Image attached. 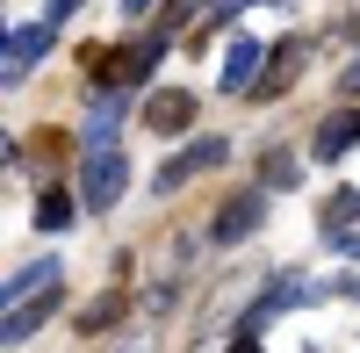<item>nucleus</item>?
Returning <instances> with one entry per match:
<instances>
[{"label": "nucleus", "instance_id": "b1692460", "mask_svg": "<svg viewBox=\"0 0 360 353\" xmlns=\"http://www.w3.org/2000/svg\"><path fill=\"white\" fill-rule=\"evenodd\" d=\"M130 353H144V346H130Z\"/></svg>", "mask_w": 360, "mask_h": 353}, {"label": "nucleus", "instance_id": "6ab92c4d", "mask_svg": "<svg viewBox=\"0 0 360 353\" xmlns=\"http://www.w3.org/2000/svg\"><path fill=\"white\" fill-rule=\"evenodd\" d=\"M339 86H346V94H360V58H353V65L339 72Z\"/></svg>", "mask_w": 360, "mask_h": 353}, {"label": "nucleus", "instance_id": "1a4fd4ad", "mask_svg": "<svg viewBox=\"0 0 360 353\" xmlns=\"http://www.w3.org/2000/svg\"><path fill=\"white\" fill-rule=\"evenodd\" d=\"M353 144H360V108H339V115H324V130L310 137V152L317 159H346Z\"/></svg>", "mask_w": 360, "mask_h": 353}, {"label": "nucleus", "instance_id": "6e6552de", "mask_svg": "<svg viewBox=\"0 0 360 353\" xmlns=\"http://www.w3.org/2000/svg\"><path fill=\"white\" fill-rule=\"evenodd\" d=\"M303 58H310V44H303V37H288V44H274V51H266V72H259V86H252V94H266V101H274L281 86H288L295 72H303Z\"/></svg>", "mask_w": 360, "mask_h": 353}, {"label": "nucleus", "instance_id": "412c9836", "mask_svg": "<svg viewBox=\"0 0 360 353\" xmlns=\"http://www.w3.org/2000/svg\"><path fill=\"white\" fill-rule=\"evenodd\" d=\"M144 8H152V0H123V15H144Z\"/></svg>", "mask_w": 360, "mask_h": 353}, {"label": "nucleus", "instance_id": "39448f33", "mask_svg": "<svg viewBox=\"0 0 360 353\" xmlns=\"http://www.w3.org/2000/svg\"><path fill=\"white\" fill-rule=\"evenodd\" d=\"M288 303H317V288H310V274H274V281H266V296L245 310V317H238V325H245V332H259L266 325V317H281Z\"/></svg>", "mask_w": 360, "mask_h": 353}, {"label": "nucleus", "instance_id": "ddd939ff", "mask_svg": "<svg viewBox=\"0 0 360 353\" xmlns=\"http://www.w3.org/2000/svg\"><path fill=\"white\" fill-rule=\"evenodd\" d=\"M295 181H303V159H295V152H281V144H274V152L259 159V188L274 195V188H295Z\"/></svg>", "mask_w": 360, "mask_h": 353}, {"label": "nucleus", "instance_id": "aec40b11", "mask_svg": "<svg viewBox=\"0 0 360 353\" xmlns=\"http://www.w3.org/2000/svg\"><path fill=\"white\" fill-rule=\"evenodd\" d=\"M224 353H259V339H252V332H238V339H231Z\"/></svg>", "mask_w": 360, "mask_h": 353}, {"label": "nucleus", "instance_id": "f03ea898", "mask_svg": "<svg viewBox=\"0 0 360 353\" xmlns=\"http://www.w3.org/2000/svg\"><path fill=\"white\" fill-rule=\"evenodd\" d=\"M58 310H65V288H58V281H51V288H37V296H22L8 317H0V346H22V339H37V332L51 325V317H58Z\"/></svg>", "mask_w": 360, "mask_h": 353}, {"label": "nucleus", "instance_id": "7ed1b4c3", "mask_svg": "<svg viewBox=\"0 0 360 353\" xmlns=\"http://www.w3.org/2000/svg\"><path fill=\"white\" fill-rule=\"evenodd\" d=\"M224 159H231V144H224V137H195L188 152H173V159L159 166V181H152V188H159V195H173V188H188L195 173H209V166H224Z\"/></svg>", "mask_w": 360, "mask_h": 353}, {"label": "nucleus", "instance_id": "9b49d317", "mask_svg": "<svg viewBox=\"0 0 360 353\" xmlns=\"http://www.w3.org/2000/svg\"><path fill=\"white\" fill-rule=\"evenodd\" d=\"M51 37H58L51 22H29V29H15V37H8V72H29V65H44Z\"/></svg>", "mask_w": 360, "mask_h": 353}, {"label": "nucleus", "instance_id": "9d476101", "mask_svg": "<svg viewBox=\"0 0 360 353\" xmlns=\"http://www.w3.org/2000/svg\"><path fill=\"white\" fill-rule=\"evenodd\" d=\"M51 281H58V259H51V252H44V259H29L22 274H8V281H0V317H8V310H15L22 296H37V288H51Z\"/></svg>", "mask_w": 360, "mask_h": 353}, {"label": "nucleus", "instance_id": "f257e3e1", "mask_svg": "<svg viewBox=\"0 0 360 353\" xmlns=\"http://www.w3.org/2000/svg\"><path fill=\"white\" fill-rule=\"evenodd\" d=\"M130 188V159H123V144H101V152H86L79 166V210H115Z\"/></svg>", "mask_w": 360, "mask_h": 353}, {"label": "nucleus", "instance_id": "f8f14e48", "mask_svg": "<svg viewBox=\"0 0 360 353\" xmlns=\"http://www.w3.org/2000/svg\"><path fill=\"white\" fill-rule=\"evenodd\" d=\"M72 217H79V195H65V188H44L37 195V231H44V238L72 231Z\"/></svg>", "mask_w": 360, "mask_h": 353}, {"label": "nucleus", "instance_id": "4468645a", "mask_svg": "<svg viewBox=\"0 0 360 353\" xmlns=\"http://www.w3.org/2000/svg\"><path fill=\"white\" fill-rule=\"evenodd\" d=\"M123 310H130V296H123V288H108L101 303H86V310L72 317V325H79V332H108V325H115V317H123Z\"/></svg>", "mask_w": 360, "mask_h": 353}, {"label": "nucleus", "instance_id": "dca6fc26", "mask_svg": "<svg viewBox=\"0 0 360 353\" xmlns=\"http://www.w3.org/2000/svg\"><path fill=\"white\" fill-rule=\"evenodd\" d=\"M188 15H202V0H166V29H173V22H188Z\"/></svg>", "mask_w": 360, "mask_h": 353}, {"label": "nucleus", "instance_id": "f3484780", "mask_svg": "<svg viewBox=\"0 0 360 353\" xmlns=\"http://www.w3.org/2000/svg\"><path fill=\"white\" fill-rule=\"evenodd\" d=\"M324 245H332L339 259H360V238H353V231H339V238H324Z\"/></svg>", "mask_w": 360, "mask_h": 353}, {"label": "nucleus", "instance_id": "423d86ee", "mask_svg": "<svg viewBox=\"0 0 360 353\" xmlns=\"http://www.w3.org/2000/svg\"><path fill=\"white\" fill-rule=\"evenodd\" d=\"M188 123H195V94H188V86H159V94L144 101V130L173 137V130H188Z\"/></svg>", "mask_w": 360, "mask_h": 353}, {"label": "nucleus", "instance_id": "2eb2a0df", "mask_svg": "<svg viewBox=\"0 0 360 353\" xmlns=\"http://www.w3.org/2000/svg\"><path fill=\"white\" fill-rule=\"evenodd\" d=\"M360 224V188H339L332 202H324V238H339V231Z\"/></svg>", "mask_w": 360, "mask_h": 353}, {"label": "nucleus", "instance_id": "4be33fe9", "mask_svg": "<svg viewBox=\"0 0 360 353\" xmlns=\"http://www.w3.org/2000/svg\"><path fill=\"white\" fill-rule=\"evenodd\" d=\"M0 51H8V22H0Z\"/></svg>", "mask_w": 360, "mask_h": 353}, {"label": "nucleus", "instance_id": "a211bd4d", "mask_svg": "<svg viewBox=\"0 0 360 353\" xmlns=\"http://www.w3.org/2000/svg\"><path fill=\"white\" fill-rule=\"evenodd\" d=\"M65 15H79V0H51V15H44V22H51V29H65Z\"/></svg>", "mask_w": 360, "mask_h": 353}, {"label": "nucleus", "instance_id": "5701e85b", "mask_svg": "<svg viewBox=\"0 0 360 353\" xmlns=\"http://www.w3.org/2000/svg\"><path fill=\"white\" fill-rule=\"evenodd\" d=\"M8 152H15V144H8V137H0V159H8Z\"/></svg>", "mask_w": 360, "mask_h": 353}, {"label": "nucleus", "instance_id": "20e7f679", "mask_svg": "<svg viewBox=\"0 0 360 353\" xmlns=\"http://www.w3.org/2000/svg\"><path fill=\"white\" fill-rule=\"evenodd\" d=\"M259 224H266V188H245V195H231L224 210H217V231H209V238H217V245H238V238H252Z\"/></svg>", "mask_w": 360, "mask_h": 353}, {"label": "nucleus", "instance_id": "0eeeda50", "mask_svg": "<svg viewBox=\"0 0 360 353\" xmlns=\"http://www.w3.org/2000/svg\"><path fill=\"white\" fill-rule=\"evenodd\" d=\"M259 65H266V51H259L252 37H238V44L224 51V72H217V86H224V94H252V86H259Z\"/></svg>", "mask_w": 360, "mask_h": 353}]
</instances>
